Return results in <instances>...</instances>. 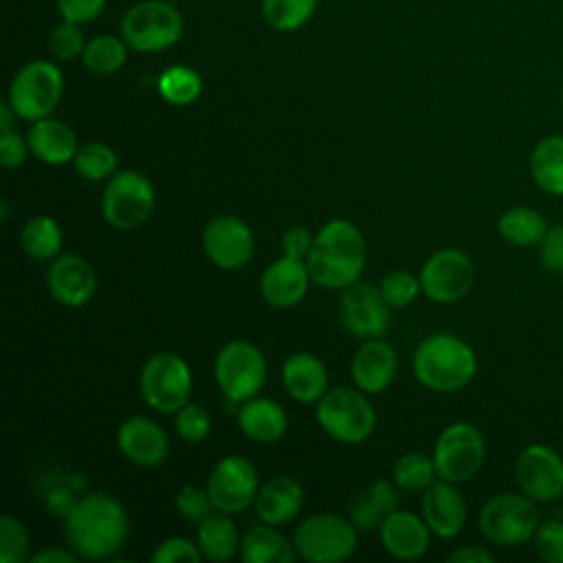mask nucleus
Listing matches in <instances>:
<instances>
[{"mask_svg":"<svg viewBox=\"0 0 563 563\" xmlns=\"http://www.w3.org/2000/svg\"><path fill=\"white\" fill-rule=\"evenodd\" d=\"M130 521L123 504L108 493L79 497L73 512L64 519L66 545L79 559H110L128 541Z\"/></svg>","mask_w":563,"mask_h":563,"instance_id":"1","label":"nucleus"},{"mask_svg":"<svg viewBox=\"0 0 563 563\" xmlns=\"http://www.w3.org/2000/svg\"><path fill=\"white\" fill-rule=\"evenodd\" d=\"M367 260L365 238L347 220H330L314 235L306 257L312 282L323 288L343 290L358 282Z\"/></svg>","mask_w":563,"mask_h":563,"instance_id":"2","label":"nucleus"},{"mask_svg":"<svg viewBox=\"0 0 563 563\" xmlns=\"http://www.w3.org/2000/svg\"><path fill=\"white\" fill-rule=\"evenodd\" d=\"M413 374L431 391H460L475 378L477 356L460 336L435 332L416 347Z\"/></svg>","mask_w":563,"mask_h":563,"instance_id":"3","label":"nucleus"},{"mask_svg":"<svg viewBox=\"0 0 563 563\" xmlns=\"http://www.w3.org/2000/svg\"><path fill=\"white\" fill-rule=\"evenodd\" d=\"M541 523L537 501L519 493H497L479 508L477 526L486 541L515 548L532 541Z\"/></svg>","mask_w":563,"mask_h":563,"instance_id":"4","label":"nucleus"},{"mask_svg":"<svg viewBox=\"0 0 563 563\" xmlns=\"http://www.w3.org/2000/svg\"><path fill=\"white\" fill-rule=\"evenodd\" d=\"M183 15L165 0L132 4L121 20V35L132 51L158 53L174 46L183 35Z\"/></svg>","mask_w":563,"mask_h":563,"instance_id":"5","label":"nucleus"},{"mask_svg":"<svg viewBox=\"0 0 563 563\" xmlns=\"http://www.w3.org/2000/svg\"><path fill=\"white\" fill-rule=\"evenodd\" d=\"M317 422L330 438L343 444H358L374 431L376 413L363 389L334 387L319 400Z\"/></svg>","mask_w":563,"mask_h":563,"instance_id":"6","label":"nucleus"},{"mask_svg":"<svg viewBox=\"0 0 563 563\" xmlns=\"http://www.w3.org/2000/svg\"><path fill=\"white\" fill-rule=\"evenodd\" d=\"M292 545L310 563H339L356 550V528L339 515L317 512L299 523Z\"/></svg>","mask_w":563,"mask_h":563,"instance_id":"7","label":"nucleus"},{"mask_svg":"<svg viewBox=\"0 0 563 563\" xmlns=\"http://www.w3.org/2000/svg\"><path fill=\"white\" fill-rule=\"evenodd\" d=\"M62 92V70L48 59H33L15 73L9 86V103L20 119L40 121L57 108Z\"/></svg>","mask_w":563,"mask_h":563,"instance_id":"8","label":"nucleus"},{"mask_svg":"<svg viewBox=\"0 0 563 563\" xmlns=\"http://www.w3.org/2000/svg\"><path fill=\"white\" fill-rule=\"evenodd\" d=\"M486 460V442L482 431L464 420L444 427L433 446L438 477L462 484L473 479Z\"/></svg>","mask_w":563,"mask_h":563,"instance_id":"9","label":"nucleus"},{"mask_svg":"<svg viewBox=\"0 0 563 563\" xmlns=\"http://www.w3.org/2000/svg\"><path fill=\"white\" fill-rule=\"evenodd\" d=\"M154 185L134 169L114 172L101 196V213L106 222L119 231L141 227L154 209Z\"/></svg>","mask_w":563,"mask_h":563,"instance_id":"10","label":"nucleus"},{"mask_svg":"<svg viewBox=\"0 0 563 563\" xmlns=\"http://www.w3.org/2000/svg\"><path fill=\"white\" fill-rule=\"evenodd\" d=\"M139 385L143 400L152 409L176 413L189 402L191 369L176 352H158L145 361Z\"/></svg>","mask_w":563,"mask_h":563,"instance_id":"11","label":"nucleus"},{"mask_svg":"<svg viewBox=\"0 0 563 563\" xmlns=\"http://www.w3.org/2000/svg\"><path fill=\"white\" fill-rule=\"evenodd\" d=\"M216 380L231 402L253 398L266 380V358L249 341H229L216 356Z\"/></svg>","mask_w":563,"mask_h":563,"instance_id":"12","label":"nucleus"},{"mask_svg":"<svg viewBox=\"0 0 563 563\" xmlns=\"http://www.w3.org/2000/svg\"><path fill=\"white\" fill-rule=\"evenodd\" d=\"M475 282V266L460 249L435 251L420 268L422 292L435 303H455L464 299Z\"/></svg>","mask_w":563,"mask_h":563,"instance_id":"13","label":"nucleus"},{"mask_svg":"<svg viewBox=\"0 0 563 563\" xmlns=\"http://www.w3.org/2000/svg\"><path fill=\"white\" fill-rule=\"evenodd\" d=\"M515 479L523 495L539 501L563 497V457L543 442L523 446L515 460Z\"/></svg>","mask_w":563,"mask_h":563,"instance_id":"14","label":"nucleus"},{"mask_svg":"<svg viewBox=\"0 0 563 563\" xmlns=\"http://www.w3.org/2000/svg\"><path fill=\"white\" fill-rule=\"evenodd\" d=\"M257 490V471L242 455L222 457L207 479V493L213 508L227 515L244 512L251 504H255Z\"/></svg>","mask_w":563,"mask_h":563,"instance_id":"15","label":"nucleus"},{"mask_svg":"<svg viewBox=\"0 0 563 563\" xmlns=\"http://www.w3.org/2000/svg\"><path fill=\"white\" fill-rule=\"evenodd\" d=\"M202 246L207 257L222 271L244 268L255 251L253 233L235 216H218L202 231Z\"/></svg>","mask_w":563,"mask_h":563,"instance_id":"16","label":"nucleus"},{"mask_svg":"<svg viewBox=\"0 0 563 563\" xmlns=\"http://www.w3.org/2000/svg\"><path fill=\"white\" fill-rule=\"evenodd\" d=\"M389 303L380 290L369 284H352L343 288L339 301V317L343 328L358 339L380 336L389 325Z\"/></svg>","mask_w":563,"mask_h":563,"instance_id":"17","label":"nucleus"},{"mask_svg":"<svg viewBox=\"0 0 563 563\" xmlns=\"http://www.w3.org/2000/svg\"><path fill=\"white\" fill-rule=\"evenodd\" d=\"M46 288L62 306L79 308L92 299L97 290V275L84 257L64 253L48 264Z\"/></svg>","mask_w":563,"mask_h":563,"instance_id":"18","label":"nucleus"},{"mask_svg":"<svg viewBox=\"0 0 563 563\" xmlns=\"http://www.w3.org/2000/svg\"><path fill=\"white\" fill-rule=\"evenodd\" d=\"M119 451L136 466L152 468L165 462L169 453V440L158 422L147 416H132L117 429Z\"/></svg>","mask_w":563,"mask_h":563,"instance_id":"19","label":"nucleus"},{"mask_svg":"<svg viewBox=\"0 0 563 563\" xmlns=\"http://www.w3.org/2000/svg\"><path fill=\"white\" fill-rule=\"evenodd\" d=\"M422 519L429 530L440 539H453L462 532L468 510L462 493L453 482L438 479L422 490Z\"/></svg>","mask_w":563,"mask_h":563,"instance_id":"20","label":"nucleus"},{"mask_svg":"<svg viewBox=\"0 0 563 563\" xmlns=\"http://www.w3.org/2000/svg\"><path fill=\"white\" fill-rule=\"evenodd\" d=\"M308 264L299 257L282 255L271 262L260 277V292L273 308H290L303 299L310 284Z\"/></svg>","mask_w":563,"mask_h":563,"instance_id":"21","label":"nucleus"},{"mask_svg":"<svg viewBox=\"0 0 563 563\" xmlns=\"http://www.w3.org/2000/svg\"><path fill=\"white\" fill-rule=\"evenodd\" d=\"M398 356L391 343L380 336L365 339V343L352 356V380L365 394H380L396 376Z\"/></svg>","mask_w":563,"mask_h":563,"instance_id":"22","label":"nucleus"},{"mask_svg":"<svg viewBox=\"0 0 563 563\" xmlns=\"http://www.w3.org/2000/svg\"><path fill=\"white\" fill-rule=\"evenodd\" d=\"M383 548L402 561H413L427 554L431 543V530L427 521L409 510L389 512L378 526Z\"/></svg>","mask_w":563,"mask_h":563,"instance_id":"23","label":"nucleus"},{"mask_svg":"<svg viewBox=\"0 0 563 563\" xmlns=\"http://www.w3.org/2000/svg\"><path fill=\"white\" fill-rule=\"evenodd\" d=\"M286 394L303 405L319 402L328 391V372L321 358L310 352H295L286 358L282 369Z\"/></svg>","mask_w":563,"mask_h":563,"instance_id":"24","label":"nucleus"},{"mask_svg":"<svg viewBox=\"0 0 563 563\" xmlns=\"http://www.w3.org/2000/svg\"><path fill=\"white\" fill-rule=\"evenodd\" d=\"M303 506V488L288 475H275L264 482L255 497V512L264 523H286L299 515Z\"/></svg>","mask_w":563,"mask_h":563,"instance_id":"25","label":"nucleus"},{"mask_svg":"<svg viewBox=\"0 0 563 563\" xmlns=\"http://www.w3.org/2000/svg\"><path fill=\"white\" fill-rule=\"evenodd\" d=\"M29 150L46 165H64L77 154V136L75 132L57 121V119H40L33 121L26 134Z\"/></svg>","mask_w":563,"mask_h":563,"instance_id":"26","label":"nucleus"},{"mask_svg":"<svg viewBox=\"0 0 563 563\" xmlns=\"http://www.w3.org/2000/svg\"><path fill=\"white\" fill-rule=\"evenodd\" d=\"M238 424L242 433L260 444H273L282 440L288 427L286 411L271 398H249L238 411Z\"/></svg>","mask_w":563,"mask_h":563,"instance_id":"27","label":"nucleus"},{"mask_svg":"<svg viewBox=\"0 0 563 563\" xmlns=\"http://www.w3.org/2000/svg\"><path fill=\"white\" fill-rule=\"evenodd\" d=\"M528 169L534 185L550 194L563 196V134L541 136L528 158Z\"/></svg>","mask_w":563,"mask_h":563,"instance_id":"28","label":"nucleus"},{"mask_svg":"<svg viewBox=\"0 0 563 563\" xmlns=\"http://www.w3.org/2000/svg\"><path fill=\"white\" fill-rule=\"evenodd\" d=\"M240 556L244 563H292L297 550L273 523H257L242 537Z\"/></svg>","mask_w":563,"mask_h":563,"instance_id":"29","label":"nucleus"},{"mask_svg":"<svg viewBox=\"0 0 563 563\" xmlns=\"http://www.w3.org/2000/svg\"><path fill=\"white\" fill-rule=\"evenodd\" d=\"M198 548L202 559L209 561H229L240 552V537L235 523L227 512H211L198 526Z\"/></svg>","mask_w":563,"mask_h":563,"instance_id":"30","label":"nucleus"},{"mask_svg":"<svg viewBox=\"0 0 563 563\" xmlns=\"http://www.w3.org/2000/svg\"><path fill=\"white\" fill-rule=\"evenodd\" d=\"M548 227L545 216L528 205L510 207L497 220L499 235L515 246H539Z\"/></svg>","mask_w":563,"mask_h":563,"instance_id":"31","label":"nucleus"},{"mask_svg":"<svg viewBox=\"0 0 563 563\" xmlns=\"http://www.w3.org/2000/svg\"><path fill=\"white\" fill-rule=\"evenodd\" d=\"M64 235L59 224L48 216H35L29 218L20 231V244L22 251L37 262L53 260L62 249Z\"/></svg>","mask_w":563,"mask_h":563,"instance_id":"32","label":"nucleus"},{"mask_svg":"<svg viewBox=\"0 0 563 563\" xmlns=\"http://www.w3.org/2000/svg\"><path fill=\"white\" fill-rule=\"evenodd\" d=\"M128 44L123 37L117 35H97L86 42L81 53L84 66L95 75H112L117 73L128 59Z\"/></svg>","mask_w":563,"mask_h":563,"instance_id":"33","label":"nucleus"},{"mask_svg":"<svg viewBox=\"0 0 563 563\" xmlns=\"http://www.w3.org/2000/svg\"><path fill=\"white\" fill-rule=\"evenodd\" d=\"M156 86H158V95L172 106H189L202 92L200 75L185 64H174L165 68Z\"/></svg>","mask_w":563,"mask_h":563,"instance_id":"34","label":"nucleus"},{"mask_svg":"<svg viewBox=\"0 0 563 563\" xmlns=\"http://www.w3.org/2000/svg\"><path fill=\"white\" fill-rule=\"evenodd\" d=\"M391 475H394V482L402 490L422 493L424 488H429L435 482L438 468H435L433 455L411 451V453H405L396 460Z\"/></svg>","mask_w":563,"mask_h":563,"instance_id":"35","label":"nucleus"},{"mask_svg":"<svg viewBox=\"0 0 563 563\" xmlns=\"http://www.w3.org/2000/svg\"><path fill=\"white\" fill-rule=\"evenodd\" d=\"M319 0H262V15L275 31L288 33L303 26L317 11Z\"/></svg>","mask_w":563,"mask_h":563,"instance_id":"36","label":"nucleus"},{"mask_svg":"<svg viewBox=\"0 0 563 563\" xmlns=\"http://www.w3.org/2000/svg\"><path fill=\"white\" fill-rule=\"evenodd\" d=\"M73 163L77 174L86 180H106L117 172V154L99 141L79 145Z\"/></svg>","mask_w":563,"mask_h":563,"instance_id":"37","label":"nucleus"},{"mask_svg":"<svg viewBox=\"0 0 563 563\" xmlns=\"http://www.w3.org/2000/svg\"><path fill=\"white\" fill-rule=\"evenodd\" d=\"M31 541L24 523L11 515L0 517V563L31 561Z\"/></svg>","mask_w":563,"mask_h":563,"instance_id":"38","label":"nucleus"},{"mask_svg":"<svg viewBox=\"0 0 563 563\" xmlns=\"http://www.w3.org/2000/svg\"><path fill=\"white\" fill-rule=\"evenodd\" d=\"M84 48H86L84 31H81V24H77V22L62 18V22L55 24L53 31L48 33V51L59 62H70V59L79 57L84 53Z\"/></svg>","mask_w":563,"mask_h":563,"instance_id":"39","label":"nucleus"},{"mask_svg":"<svg viewBox=\"0 0 563 563\" xmlns=\"http://www.w3.org/2000/svg\"><path fill=\"white\" fill-rule=\"evenodd\" d=\"M378 290L391 308H402L418 297L422 286H420V277H413L411 273H405V271H391L380 279Z\"/></svg>","mask_w":563,"mask_h":563,"instance_id":"40","label":"nucleus"},{"mask_svg":"<svg viewBox=\"0 0 563 563\" xmlns=\"http://www.w3.org/2000/svg\"><path fill=\"white\" fill-rule=\"evenodd\" d=\"M534 554L545 563H563V521H541L532 537Z\"/></svg>","mask_w":563,"mask_h":563,"instance_id":"41","label":"nucleus"},{"mask_svg":"<svg viewBox=\"0 0 563 563\" xmlns=\"http://www.w3.org/2000/svg\"><path fill=\"white\" fill-rule=\"evenodd\" d=\"M211 431V418L200 405H185L176 411V433L185 442H202Z\"/></svg>","mask_w":563,"mask_h":563,"instance_id":"42","label":"nucleus"},{"mask_svg":"<svg viewBox=\"0 0 563 563\" xmlns=\"http://www.w3.org/2000/svg\"><path fill=\"white\" fill-rule=\"evenodd\" d=\"M176 508L178 512L187 519V521H202L207 515H211V497L207 493V488L187 484L176 493Z\"/></svg>","mask_w":563,"mask_h":563,"instance_id":"43","label":"nucleus"},{"mask_svg":"<svg viewBox=\"0 0 563 563\" xmlns=\"http://www.w3.org/2000/svg\"><path fill=\"white\" fill-rule=\"evenodd\" d=\"M202 559V552L198 543L185 539V537H169L161 541L152 552V563H174V561H187L198 563Z\"/></svg>","mask_w":563,"mask_h":563,"instance_id":"44","label":"nucleus"},{"mask_svg":"<svg viewBox=\"0 0 563 563\" xmlns=\"http://www.w3.org/2000/svg\"><path fill=\"white\" fill-rule=\"evenodd\" d=\"M539 260L545 271L563 273V222L548 227L539 242Z\"/></svg>","mask_w":563,"mask_h":563,"instance_id":"45","label":"nucleus"},{"mask_svg":"<svg viewBox=\"0 0 563 563\" xmlns=\"http://www.w3.org/2000/svg\"><path fill=\"white\" fill-rule=\"evenodd\" d=\"M106 0H57V9L64 20L86 24L101 15Z\"/></svg>","mask_w":563,"mask_h":563,"instance_id":"46","label":"nucleus"},{"mask_svg":"<svg viewBox=\"0 0 563 563\" xmlns=\"http://www.w3.org/2000/svg\"><path fill=\"white\" fill-rule=\"evenodd\" d=\"M398 484L394 482H387V479H376V482H372L369 484V488L365 490V495H367V499L374 504V508L383 515V517H387L389 512H394L396 508H398V504H400V493H398Z\"/></svg>","mask_w":563,"mask_h":563,"instance_id":"47","label":"nucleus"},{"mask_svg":"<svg viewBox=\"0 0 563 563\" xmlns=\"http://www.w3.org/2000/svg\"><path fill=\"white\" fill-rule=\"evenodd\" d=\"M29 141H24L15 130L0 132V163L7 169L20 167L29 154Z\"/></svg>","mask_w":563,"mask_h":563,"instance_id":"48","label":"nucleus"},{"mask_svg":"<svg viewBox=\"0 0 563 563\" xmlns=\"http://www.w3.org/2000/svg\"><path fill=\"white\" fill-rule=\"evenodd\" d=\"M75 488L68 484V482H64V484H57V486H53L51 490H46V495H44V506H46V510L51 512V515H55V517H59V519H66L70 512H73V508L77 506V497H75Z\"/></svg>","mask_w":563,"mask_h":563,"instance_id":"49","label":"nucleus"},{"mask_svg":"<svg viewBox=\"0 0 563 563\" xmlns=\"http://www.w3.org/2000/svg\"><path fill=\"white\" fill-rule=\"evenodd\" d=\"M383 519H385V517L374 508V504L367 499L365 493H361V495L354 499V504H352V508H350V521L354 523L356 530H363V532H365V530L378 528Z\"/></svg>","mask_w":563,"mask_h":563,"instance_id":"50","label":"nucleus"},{"mask_svg":"<svg viewBox=\"0 0 563 563\" xmlns=\"http://www.w3.org/2000/svg\"><path fill=\"white\" fill-rule=\"evenodd\" d=\"M312 242H314V235L306 229V227H290L284 235H282V249H284V255H290V257H308L310 249H312Z\"/></svg>","mask_w":563,"mask_h":563,"instance_id":"51","label":"nucleus"},{"mask_svg":"<svg viewBox=\"0 0 563 563\" xmlns=\"http://www.w3.org/2000/svg\"><path fill=\"white\" fill-rule=\"evenodd\" d=\"M449 563H493L495 556L490 550L482 548V545H462V548H455L449 556H446Z\"/></svg>","mask_w":563,"mask_h":563,"instance_id":"52","label":"nucleus"},{"mask_svg":"<svg viewBox=\"0 0 563 563\" xmlns=\"http://www.w3.org/2000/svg\"><path fill=\"white\" fill-rule=\"evenodd\" d=\"M31 561L33 563H77L79 556L68 548H44L35 554H31Z\"/></svg>","mask_w":563,"mask_h":563,"instance_id":"53","label":"nucleus"},{"mask_svg":"<svg viewBox=\"0 0 563 563\" xmlns=\"http://www.w3.org/2000/svg\"><path fill=\"white\" fill-rule=\"evenodd\" d=\"M18 119V112L13 110V106L7 101L0 103V132H11L13 130V123Z\"/></svg>","mask_w":563,"mask_h":563,"instance_id":"54","label":"nucleus"},{"mask_svg":"<svg viewBox=\"0 0 563 563\" xmlns=\"http://www.w3.org/2000/svg\"><path fill=\"white\" fill-rule=\"evenodd\" d=\"M561 99H563V90H561Z\"/></svg>","mask_w":563,"mask_h":563,"instance_id":"55","label":"nucleus"}]
</instances>
